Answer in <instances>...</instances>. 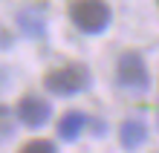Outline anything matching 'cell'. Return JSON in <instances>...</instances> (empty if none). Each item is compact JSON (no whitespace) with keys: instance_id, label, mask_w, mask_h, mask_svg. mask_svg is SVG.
Returning <instances> with one entry per match:
<instances>
[{"instance_id":"cell-1","label":"cell","mask_w":159,"mask_h":153,"mask_svg":"<svg viewBox=\"0 0 159 153\" xmlns=\"http://www.w3.org/2000/svg\"><path fill=\"white\" fill-rule=\"evenodd\" d=\"M43 87L49 90L52 95H72V92H81V90L90 87V70H87L84 64L58 66V70L46 72Z\"/></svg>"},{"instance_id":"cell-4","label":"cell","mask_w":159,"mask_h":153,"mask_svg":"<svg viewBox=\"0 0 159 153\" xmlns=\"http://www.w3.org/2000/svg\"><path fill=\"white\" fill-rule=\"evenodd\" d=\"M52 116V107L46 98H38V95H23L20 104H17V119H20L26 127H43Z\"/></svg>"},{"instance_id":"cell-8","label":"cell","mask_w":159,"mask_h":153,"mask_svg":"<svg viewBox=\"0 0 159 153\" xmlns=\"http://www.w3.org/2000/svg\"><path fill=\"white\" fill-rule=\"evenodd\" d=\"M12 133H15V113L6 104H0V142L12 139Z\"/></svg>"},{"instance_id":"cell-3","label":"cell","mask_w":159,"mask_h":153,"mask_svg":"<svg viewBox=\"0 0 159 153\" xmlns=\"http://www.w3.org/2000/svg\"><path fill=\"white\" fill-rule=\"evenodd\" d=\"M119 84L133 92H145L151 87V75H148V66H145V58L139 52H125L119 58Z\"/></svg>"},{"instance_id":"cell-2","label":"cell","mask_w":159,"mask_h":153,"mask_svg":"<svg viewBox=\"0 0 159 153\" xmlns=\"http://www.w3.org/2000/svg\"><path fill=\"white\" fill-rule=\"evenodd\" d=\"M70 17L81 32L96 35L110 23V6L104 0H72L70 3Z\"/></svg>"},{"instance_id":"cell-9","label":"cell","mask_w":159,"mask_h":153,"mask_svg":"<svg viewBox=\"0 0 159 153\" xmlns=\"http://www.w3.org/2000/svg\"><path fill=\"white\" fill-rule=\"evenodd\" d=\"M20 153H58V150H55V145H52V142H46V139H32V142H26V145H23Z\"/></svg>"},{"instance_id":"cell-6","label":"cell","mask_w":159,"mask_h":153,"mask_svg":"<svg viewBox=\"0 0 159 153\" xmlns=\"http://www.w3.org/2000/svg\"><path fill=\"white\" fill-rule=\"evenodd\" d=\"M145 139H148V124H145L142 119H127V121H121V130H119L121 147L133 150V147H139V145H145Z\"/></svg>"},{"instance_id":"cell-5","label":"cell","mask_w":159,"mask_h":153,"mask_svg":"<svg viewBox=\"0 0 159 153\" xmlns=\"http://www.w3.org/2000/svg\"><path fill=\"white\" fill-rule=\"evenodd\" d=\"M17 26L26 38H41L46 29V17L41 12V6H23L17 12Z\"/></svg>"},{"instance_id":"cell-7","label":"cell","mask_w":159,"mask_h":153,"mask_svg":"<svg viewBox=\"0 0 159 153\" xmlns=\"http://www.w3.org/2000/svg\"><path fill=\"white\" fill-rule=\"evenodd\" d=\"M84 124H87V116L78 110H70V113H64L61 121H58V136L64 142H72V139H78V133L84 130Z\"/></svg>"}]
</instances>
